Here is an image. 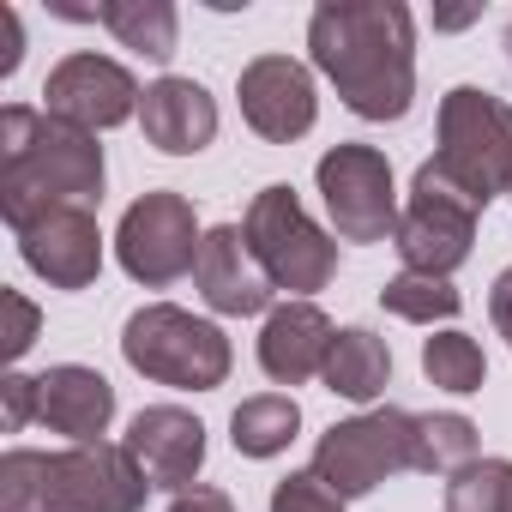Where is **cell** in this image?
<instances>
[{"label":"cell","instance_id":"obj_1","mask_svg":"<svg viewBox=\"0 0 512 512\" xmlns=\"http://www.w3.org/2000/svg\"><path fill=\"white\" fill-rule=\"evenodd\" d=\"M314 67L362 121H404L416 97V25L398 0H320L308 19Z\"/></svg>","mask_w":512,"mask_h":512},{"label":"cell","instance_id":"obj_2","mask_svg":"<svg viewBox=\"0 0 512 512\" xmlns=\"http://www.w3.org/2000/svg\"><path fill=\"white\" fill-rule=\"evenodd\" d=\"M97 199H103L97 133L25 103L0 109V217L13 223V235L49 211H91Z\"/></svg>","mask_w":512,"mask_h":512},{"label":"cell","instance_id":"obj_3","mask_svg":"<svg viewBox=\"0 0 512 512\" xmlns=\"http://www.w3.org/2000/svg\"><path fill=\"white\" fill-rule=\"evenodd\" d=\"M151 494L127 446H67L31 452L13 446L0 458V512H139Z\"/></svg>","mask_w":512,"mask_h":512},{"label":"cell","instance_id":"obj_4","mask_svg":"<svg viewBox=\"0 0 512 512\" xmlns=\"http://www.w3.org/2000/svg\"><path fill=\"white\" fill-rule=\"evenodd\" d=\"M476 211L512 193V103L476 85H452L440 97V151L428 157Z\"/></svg>","mask_w":512,"mask_h":512},{"label":"cell","instance_id":"obj_5","mask_svg":"<svg viewBox=\"0 0 512 512\" xmlns=\"http://www.w3.org/2000/svg\"><path fill=\"white\" fill-rule=\"evenodd\" d=\"M121 356L133 374L175 392H217L229 380V338L211 320H193L175 302H151L121 326Z\"/></svg>","mask_w":512,"mask_h":512},{"label":"cell","instance_id":"obj_6","mask_svg":"<svg viewBox=\"0 0 512 512\" xmlns=\"http://www.w3.org/2000/svg\"><path fill=\"white\" fill-rule=\"evenodd\" d=\"M241 229H247V247L260 253L266 278L278 290H290L296 302H308L314 290L332 284V272H338V241L308 217V205L296 199L290 181H272V187L253 193Z\"/></svg>","mask_w":512,"mask_h":512},{"label":"cell","instance_id":"obj_7","mask_svg":"<svg viewBox=\"0 0 512 512\" xmlns=\"http://www.w3.org/2000/svg\"><path fill=\"white\" fill-rule=\"evenodd\" d=\"M416 458V416L386 404V410H368V416H350V422H332L314 446V476L338 494V500H362L374 494L386 476L410 470Z\"/></svg>","mask_w":512,"mask_h":512},{"label":"cell","instance_id":"obj_8","mask_svg":"<svg viewBox=\"0 0 512 512\" xmlns=\"http://www.w3.org/2000/svg\"><path fill=\"white\" fill-rule=\"evenodd\" d=\"M199 217L181 193H139L127 211H121V229H115V260L133 284L145 290H163L175 278H187L199 266Z\"/></svg>","mask_w":512,"mask_h":512},{"label":"cell","instance_id":"obj_9","mask_svg":"<svg viewBox=\"0 0 512 512\" xmlns=\"http://www.w3.org/2000/svg\"><path fill=\"white\" fill-rule=\"evenodd\" d=\"M392 247L404 253V272H422V278H452L470 247H476V205L434 169L422 163L416 181H410V205L398 217V235Z\"/></svg>","mask_w":512,"mask_h":512},{"label":"cell","instance_id":"obj_10","mask_svg":"<svg viewBox=\"0 0 512 512\" xmlns=\"http://www.w3.org/2000/svg\"><path fill=\"white\" fill-rule=\"evenodd\" d=\"M326 217L338 229V241H392L398 235V193H392V163L374 145H332L314 169Z\"/></svg>","mask_w":512,"mask_h":512},{"label":"cell","instance_id":"obj_11","mask_svg":"<svg viewBox=\"0 0 512 512\" xmlns=\"http://www.w3.org/2000/svg\"><path fill=\"white\" fill-rule=\"evenodd\" d=\"M241 97V121L260 133L266 145H296L314 121H320V97H314V73L290 55H260L247 61L235 79Z\"/></svg>","mask_w":512,"mask_h":512},{"label":"cell","instance_id":"obj_12","mask_svg":"<svg viewBox=\"0 0 512 512\" xmlns=\"http://www.w3.org/2000/svg\"><path fill=\"white\" fill-rule=\"evenodd\" d=\"M43 97H49V115L85 127V133L121 127V121L139 115V103H145L139 79H133L121 61H109V55H67V61L49 73Z\"/></svg>","mask_w":512,"mask_h":512},{"label":"cell","instance_id":"obj_13","mask_svg":"<svg viewBox=\"0 0 512 512\" xmlns=\"http://www.w3.org/2000/svg\"><path fill=\"white\" fill-rule=\"evenodd\" d=\"M193 284H199L205 308H211V314H229V320L266 314V302H272V290H278V284L266 278V266H260V253L247 247V229H241V223H217V229H205Z\"/></svg>","mask_w":512,"mask_h":512},{"label":"cell","instance_id":"obj_14","mask_svg":"<svg viewBox=\"0 0 512 512\" xmlns=\"http://www.w3.org/2000/svg\"><path fill=\"white\" fill-rule=\"evenodd\" d=\"M19 253L49 290H91L103 272V229L91 211H49L19 229Z\"/></svg>","mask_w":512,"mask_h":512},{"label":"cell","instance_id":"obj_15","mask_svg":"<svg viewBox=\"0 0 512 512\" xmlns=\"http://www.w3.org/2000/svg\"><path fill=\"white\" fill-rule=\"evenodd\" d=\"M121 446L133 452V464L145 470L151 488L181 494V488H193V476L205 464V422L193 410H181V404H151V410H139L127 422Z\"/></svg>","mask_w":512,"mask_h":512},{"label":"cell","instance_id":"obj_16","mask_svg":"<svg viewBox=\"0 0 512 512\" xmlns=\"http://www.w3.org/2000/svg\"><path fill=\"white\" fill-rule=\"evenodd\" d=\"M37 422L67 434L73 446H97L115 422V386L85 362H61L37 374Z\"/></svg>","mask_w":512,"mask_h":512},{"label":"cell","instance_id":"obj_17","mask_svg":"<svg viewBox=\"0 0 512 512\" xmlns=\"http://www.w3.org/2000/svg\"><path fill=\"white\" fill-rule=\"evenodd\" d=\"M139 127H145V139H151L157 151H169V157H193V151H205V145L217 139V103H211L205 85L169 73V79L145 85Z\"/></svg>","mask_w":512,"mask_h":512},{"label":"cell","instance_id":"obj_18","mask_svg":"<svg viewBox=\"0 0 512 512\" xmlns=\"http://www.w3.org/2000/svg\"><path fill=\"white\" fill-rule=\"evenodd\" d=\"M332 320L314 308V302H284L266 314V332H260V368L278 380V386H302L314 374H326V356H332Z\"/></svg>","mask_w":512,"mask_h":512},{"label":"cell","instance_id":"obj_19","mask_svg":"<svg viewBox=\"0 0 512 512\" xmlns=\"http://www.w3.org/2000/svg\"><path fill=\"white\" fill-rule=\"evenodd\" d=\"M326 392H338V398H350V404H374L380 392H386V380H392V350H386V338H374L368 326H344L338 338H332V356H326Z\"/></svg>","mask_w":512,"mask_h":512},{"label":"cell","instance_id":"obj_20","mask_svg":"<svg viewBox=\"0 0 512 512\" xmlns=\"http://www.w3.org/2000/svg\"><path fill=\"white\" fill-rule=\"evenodd\" d=\"M302 428V404L290 392H260V398H241L229 416V440L241 458H278Z\"/></svg>","mask_w":512,"mask_h":512},{"label":"cell","instance_id":"obj_21","mask_svg":"<svg viewBox=\"0 0 512 512\" xmlns=\"http://www.w3.org/2000/svg\"><path fill=\"white\" fill-rule=\"evenodd\" d=\"M91 19L109 25L121 37V49H133L145 61L175 55V7L169 0H103V7H91Z\"/></svg>","mask_w":512,"mask_h":512},{"label":"cell","instance_id":"obj_22","mask_svg":"<svg viewBox=\"0 0 512 512\" xmlns=\"http://www.w3.org/2000/svg\"><path fill=\"white\" fill-rule=\"evenodd\" d=\"M464 464H476V422L458 416V410L416 416V458H410V470H422V476H458Z\"/></svg>","mask_w":512,"mask_h":512},{"label":"cell","instance_id":"obj_23","mask_svg":"<svg viewBox=\"0 0 512 512\" xmlns=\"http://www.w3.org/2000/svg\"><path fill=\"white\" fill-rule=\"evenodd\" d=\"M422 374H428L440 392L470 398V392H482L488 362H482V344H476L470 332H434V338H422Z\"/></svg>","mask_w":512,"mask_h":512},{"label":"cell","instance_id":"obj_24","mask_svg":"<svg viewBox=\"0 0 512 512\" xmlns=\"http://www.w3.org/2000/svg\"><path fill=\"white\" fill-rule=\"evenodd\" d=\"M380 308L398 314V320H416V326H434V320H458L464 296L452 290V278H422V272H398L386 290H380Z\"/></svg>","mask_w":512,"mask_h":512},{"label":"cell","instance_id":"obj_25","mask_svg":"<svg viewBox=\"0 0 512 512\" xmlns=\"http://www.w3.org/2000/svg\"><path fill=\"white\" fill-rule=\"evenodd\" d=\"M512 506V458H476L446 482V512H506Z\"/></svg>","mask_w":512,"mask_h":512},{"label":"cell","instance_id":"obj_26","mask_svg":"<svg viewBox=\"0 0 512 512\" xmlns=\"http://www.w3.org/2000/svg\"><path fill=\"white\" fill-rule=\"evenodd\" d=\"M272 512H344V500L314 476V470H296L272 488Z\"/></svg>","mask_w":512,"mask_h":512},{"label":"cell","instance_id":"obj_27","mask_svg":"<svg viewBox=\"0 0 512 512\" xmlns=\"http://www.w3.org/2000/svg\"><path fill=\"white\" fill-rule=\"evenodd\" d=\"M31 416H37V380L31 374H7L0 380V428L19 434Z\"/></svg>","mask_w":512,"mask_h":512},{"label":"cell","instance_id":"obj_28","mask_svg":"<svg viewBox=\"0 0 512 512\" xmlns=\"http://www.w3.org/2000/svg\"><path fill=\"white\" fill-rule=\"evenodd\" d=\"M7 314H13V332H7V356L19 362V356L37 344V308H31L19 290H7Z\"/></svg>","mask_w":512,"mask_h":512},{"label":"cell","instance_id":"obj_29","mask_svg":"<svg viewBox=\"0 0 512 512\" xmlns=\"http://www.w3.org/2000/svg\"><path fill=\"white\" fill-rule=\"evenodd\" d=\"M169 512H235V500H229L223 488H205V482H193V488H181V494L169 500Z\"/></svg>","mask_w":512,"mask_h":512},{"label":"cell","instance_id":"obj_30","mask_svg":"<svg viewBox=\"0 0 512 512\" xmlns=\"http://www.w3.org/2000/svg\"><path fill=\"white\" fill-rule=\"evenodd\" d=\"M488 320H494V332L506 338V350H512V266L494 278V290H488Z\"/></svg>","mask_w":512,"mask_h":512},{"label":"cell","instance_id":"obj_31","mask_svg":"<svg viewBox=\"0 0 512 512\" xmlns=\"http://www.w3.org/2000/svg\"><path fill=\"white\" fill-rule=\"evenodd\" d=\"M0 43H7V55H0V73H13L19 55H25V37H19V13H13V7H0Z\"/></svg>","mask_w":512,"mask_h":512},{"label":"cell","instance_id":"obj_32","mask_svg":"<svg viewBox=\"0 0 512 512\" xmlns=\"http://www.w3.org/2000/svg\"><path fill=\"white\" fill-rule=\"evenodd\" d=\"M506 61H512V25H506Z\"/></svg>","mask_w":512,"mask_h":512},{"label":"cell","instance_id":"obj_33","mask_svg":"<svg viewBox=\"0 0 512 512\" xmlns=\"http://www.w3.org/2000/svg\"><path fill=\"white\" fill-rule=\"evenodd\" d=\"M506 512H512V506H506Z\"/></svg>","mask_w":512,"mask_h":512}]
</instances>
